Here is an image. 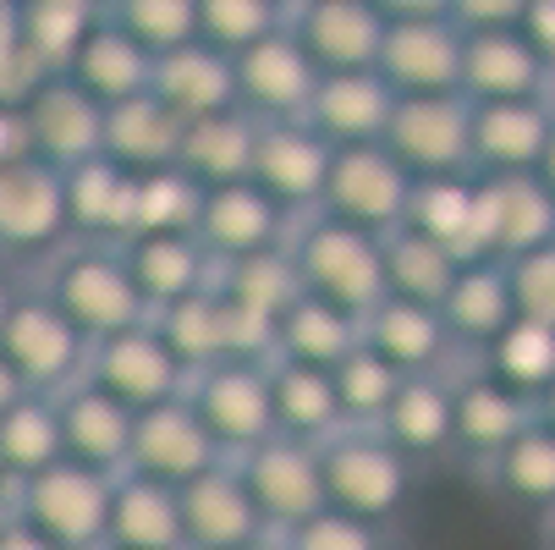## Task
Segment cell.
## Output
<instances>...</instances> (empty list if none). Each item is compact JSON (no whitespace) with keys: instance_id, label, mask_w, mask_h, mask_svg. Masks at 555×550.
Here are the masks:
<instances>
[{"instance_id":"obj_28","label":"cell","mask_w":555,"mask_h":550,"mask_svg":"<svg viewBox=\"0 0 555 550\" xmlns=\"http://www.w3.org/2000/svg\"><path fill=\"white\" fill-rule=\"evenodd\" d=\"M182 132H188V121L149 89V94L105 111V161H116L132 177L166 171L182 154Z\"/></svg>"},{"instance_id":"obj_13","label":"cell","mask_w":555,"mask_h":550,"mask_svg":"<svg viewBox=\"0 0 555 550\" xmlns=\"http://www.w3.org/2000/svg\"><path fill=\"white\" fill-rule=\"evenodd\" d=\"M236 66V111H248L254 121H302L320 89V66L308 61L292 28L248 44L243 55H231Z\"/></svg>"},{"instance_id":"obj_21","label":"cell","mask_w":555,"mask_h":550,"mask_svg":"<svg viewBox=\"0 0 555 550\" xmlns=\"http://www.w3.org/2000/svg\"><path fill=\"white\" fill-rule=\"evenodd\" d=\"M555 132V100H495L473 105V177L539 171Z\"/></svg>"},{"instance_id":"obj_26","label":"cell","mask_w":555,"mask_h":550,"mask_svg":"<svg viewBox=\"0 0 555 550\" xmlns=\"http://www.w3.org/2000/svg\"><path fill=\"white\" fill-rule=\"evenodd\" d=\"M66 77L111 111V105H127V100H138V94L154 89V55L100 12V23L83 34V44L72 50Z\"/></svg>"},{"instance_id":"obj_33","label":"cell","mask_w":555,"mask_h":550,"mask_svg":"<svg viewBox=\"0 0 555 550\" xmlns=\"http://www.w3.org/2000/svg\"><path fill=\"white\" fill-rule=\"evenodd\" d=\"M358 347H363V320L336 308V303H325V297H313V292H302L275 325V358H286V363H308V369L336 374Z\"/></svg>"},{"instance_id":"obj_53","label":"cell","mask_w":555,"mask_h":550,"mask_svg":"<svg viewBox=\"0 0 555 550\" xmlns=\"http://www.w3.org/2000/svg\"><path fill=\"white\" fill-rule=\"evenodd\" d=\"M522 39L555 66V0H528V17H522Z\"/></svg>"},{"instance_id":"obj_19","label":"cell","mask_w":555,"mask_h":550,"mask_svg":"<svg viewBox=\"0 0 555 550\" xmlns=\"http://www.w3.org/2000/svg\"><path fill=\"white\" fill-rule=\"evenodd\" d=\"M462 94L473 105L555 100V66L522 39V28L467 34V44H462Z\"/></svg>"},{"instance_id":"obj_38","label":"cell","mask_w":555,"mask_h":550,"mask_svg":"<svg viewBox=\"0 0 555 550\" xmlns=\"http://www.w3.org/2000/svg\"><path fill=\"white\" fill-rule=\"evenodd\" d=\"M402 226L424 231L429 243L473 265V243H479V177H424L413 182Z\"/></svg>"},{"instance_id":"obj_23","label":"cell","mask_w":555,"mask_h":550,"mask_svg":"<svg viewBox=\"0 0 555 550\" xmlns=\"http://www.w3.org/2000/svg\"><path fill=\"white\" fill-rule=\"evenodd\" d=\"M55 419H61L66 462H83V468H94V474H111V479L127 474L138 413L121 408L111 391H100V385H89V380L72 385L66 397H55Z\"/></svg>"},{"instance_id":"obj_43","label":"cell","mask_w":555,"mask_h":550,"mask_svg":"<svg viewBox=\"0 0 555 550\" xmlns=\"http://www.w3.org/2000/svg\"><path fill=\"white\" fill-rule=\"evenodd\" d=\"M215 286H220L225 303L259 314V320H270V325H281V314L302 297V276H297L292 243L270 248V254H254V259H236V265H220Z\"/></svg>"},{"instance_id":"obj_3","label":"cell","mask_w":555,"mask_h":550,"mask_svg":"<svg viewBox=\"0 0 555 550\" xmlns=\"http://www.w3.org/2000/svg\"><path fill=\"white\" fill-rule=\"evenodd\" d=\"M320 474H325V501L336 512H352L374 528H385L413 496V462L396 451L379 430H341L336 440L320 446Z\"/></svg>"},{"instance_id":"obj_49","label":"cell","mask_w":555,"mask_h":550,"mask_svg":"<svg viewBox=\"0 0 555 550\" xmlns=\"http://www.w3.org/2000/svg\"><path fill=\"white\" fill-rule=\"evenodd\" d=\"M402 369H390L379 353L358 347L341 369H336V397H341V413L352 430H379L385 408L396 402V391H402Z\"/></svg>"},{"instance_id":"obj_51","label":"cell","mask_w":555,"mask_h":550,"mask_svg":"<svg viewBox=\"0 0 555 550\" xmlns=\"http://www.w3.org/2000/svg\"><path fill=\"white\" fill-rule=\"evenodd\" d=\"M512 276V303H517V320H539L555 325V243L539 254H522L506 265Z\"/></svg>"},{"instance_id":"obj_60","label":"cell","mask_w":555,"mask_h":550,"mask_svg":"<svg viewBox=\"0 0 555 550\" xmlns=\"http://www.w3.org/2000/svg\"><path fill=\"white\" fill-rule=\"evenodd\" d=\"M539 419H544V424L555 430V385H550V391H544V397H539Z\"/></svg>"},{"instance_id":"obj_57","label":"cell","mask_w":555,"mask_h":550,"mask_svg":"<svg viewBox=\"0 0 555 550\" xmlns=\"http://www.w3.org/2000/svg\"><path fill=\"white\" fill-rule=\"evenodd\" d=\"M17 523V490H7V485H0V534H7Z\"/></svg>"},{"instance_id":"obj_6","label":"cell","mask_w":555,"mask_h":550,"mask_svg":"<svg viewBox=\"0 0 555 550\" xmlns=\"http://www.w3.org/2000/svg\"><path fill=\"white\" fill-rule=\"evenodd\" d=\"M385 149L424 177H473V100L467 94H408L396 100L385 127Z\"/></svg>"},{"instance_id":"obj_52","label":"cell","mask_w":555,"mask_h":550,"mask_svg":"<svg viewBox=\"0 0 555 550\" xmlns=\"http://www.w3.org/2000/svg\"><path fill=\"white\" fill-rule=\"evenodd\" d=\"M528 0H451V23L462 34H495V28H522Z\"/></svg>"},{"instance_id":"obj_16","label":"cell","mask_w":555,"mask_h":550,"mask_svg":"<svg viewBox=\"0 0 555 550\" xmlns=\"http://www.w3.org/2000/svg\"><path fill=\"white\" fill-rule=\"evenodd\" d=\"M336 143H325L308 121H259L254 149V182L286 209V215H320L325 182H331Z\"/></svg>"},{"instance_id":"obj_39","label":"cell","mask_w":555,"mask_h":550,"mask_svg":"<svg viewBox=\"0 0 555 550\" xmlns=\"http://www.w3.org/2000/svg\"><path fill=\"white\" fill-rule=\"evenodd\" d=\"M160 336L171 342V353L182 358L188 374H204L225 358H236V325H231V303L220 297V286H204L171 308L154 314Z\"/></svg>"},{"instance_id":"obj_1","label":"cell","mask_w":555,"mask_h":550,"mask_svg":"<svg viewBox=\"0 0 555 550\" xmlns=\"http://www.w3.org/2000/svg\"><path fill=\"white\" fill-rule=\"evenodd\" d=\"M292 259H297V276H302V292L325 297L358 320L390 297L385 286V238L363 226H347V220H331V215H308L292 238Z\"/></svg>"},{"instance_id":"obj_64","label":"cell","mask_w":555,"mask_h":550,"mask_svg":"<svg viewBox=\"0 0 555 550\" xmlns=\"http://www.w3.org/2000/svg\"><path fill=\"white\" fill-rule=\"evenodd\" d=\"M292 7H297V0H286V12H292Z\"/></svg>"},{"instance_id":"obj_61","label":"cell","mask_w":555,"mask_h":550,"mask_svg":"<svg viewBox=\"0 0 555 550\" xmlns=\"http://www.w3.org/2000/svg\"><path fill=\"white\" fill-rule=\"evenodd\" d=\"M248 550H281V539H264V545H248Z\"/></svg>"},{"instance_id":"obj_25","label":"cell","mask_w":555,"mask_h":550,"mask_svg":"<svg viewBox=\"0 0 555 550\" xmlns=\"http://www.w3.org/2000/svg\"><path fill=\"white\" fill-rule=\"evenodd\" d=\"M528 424H539V402L522 397V391H512V385H501L490 369L456 385V440L451 446L467 462L490 468Z\"/></svg>"},{"instance_id":"obj_34","label":"cell","mask_w":555,"mask_h":550,"mask_svg":"<svg viewBox=\"0 0 555 550\" xmlns=\"http://www.w3.org/2000/svg\"><path fill=\"white\" fill-rule=\"evenodd\" d=\"M363 347L379 353L402 374H435L446 347H451V331L440 320V308H424V303H408V297H385L363 320Z\"/></svg>"},{"instance_id":"obj_62","label":"cell","mask_w":555,"mask_h":550,"mask_svg":"<svg viewBox=\"0 0 555 550\" xmlns=\"http://www.w3.org/2000/svg\"><path fill=\"white\" fill-rule=\"evenodd\" d=\"M550 550H555V517H550Z\"/></svg>"},{"instance_id":"obj_45","label":"cell","mask_w":555,"mask_h":550,"mask_svg":"<svg viewBox=\"0 0 555 550\" xmlns=\"http://www.w3.org/2000/svg\"><path fill=\"white\" fill-rule=\"evenodd\" d=\"M485 369L522 391V397H544V391L555 385V325H539V320H512L506 336L485 353Z\"/></svg>"},{"instance_id":"obj_20","label":"cell","mask_w":555,"mask_h":550,"mask_svg":"<svg viewBox=\"0 0 555 550\" xmlns=\"http://www.w3.org/2000/svg\"><path fill=\"white\" fill-rule=\"evenodd\" d=\"M198 243L215 265H236L270 248H286V209L259 182H225L204 193Z\"/></svg>"},{"instance_id":"obj_32","label":"cell","mask_w":555,"mask_h":550,"mask_svg":"<svg viewBox=\"0 0 555 550\" xmlns=\"http://www.w3.org/2000/svg\"><path fill=\"white\" fill-rule=\"evenodd\" d=\"M121 259H127L149 314L215 286V270H220L198 238H132V243H121Z\"/></svg>"},{"instance_id":"obj_30","label":"cell","mask_w":555,"mask_h":550,"mask_svg":"<svg viewBox=\"0 0 555 550\" xmlns=\"http://www.w3.org/2000/svg\"><path fill=\"white\" fill-rule=\"evenodd\" d=\"M270 402H275V435L325 446L347 430L341 397H336V374L331 369H308L270 358Z\"/></svg>"},{"instance_id":"obj_56","label":"cell","mask_w":555,"mask_h":550,"mask_svg":"<svg viewBox=\"0 0 555 550\" xmlns=\"http://www.w3.org/2000/svg\"><path fill=\"white\" fill-rule=\"evenodd\" d=\"M0 550H55V545H50L44 534H34V528H28V523L17 517V523H12L7 534H0Z\"/></svg>"},{"instance_id":"obj_35","label":"cell","mask_w":555,"mask_h":550,"mask_svg":"<svg viewBox=\"0 0 555 550\" xmlns=\"http://www.w3.org/2000/svg\"><path fill=\"white\" fill-rule=\"evenodd\" d=\"M105 550H188L182 496H177L171 485L121 474V479H116V496H111Z\"/></svg>"},{"instance_id":"obj_10","label":"cell","mask_w":555,"mask_h":550,"mask_svg":"<svg viewBox=\"0 0 555 550\" xmlns=\"http://www.w3.org/2000/svg\"><path fill=\"white\" fill-rule=\"evenodd\" d=\"M555 243V193L539 171L479 177V243L473 265H512Z\"/></svg>"},{"instance_id":"obj_4","label":"cell","mask_w":555,"mask_h":550,"mask_svg":"<svg viewBox=\"0 0 555 550\" xmlns=\"http://www.w3.org/2000/svg\"><path fill=\"white\" fill-rule=\"evenodd\" d=\"M116 479L83 462H55L17 490V517L55 550H105Z\"/></svg>"},{"instance_id":"obj_47","label":"cell","mask_w":555,"mask_h":550,"mask_svg":"<svg viewBox=\"0 0 555 550\" xmlns=\"http://www.w3.org/2000/svg\"><path fill=\"white\" fill-rule=\"evenodd\" d=\"M105 17L149 55H171L198 39V0H105Z\"/></svg>"},{"instance_id":"obj_22","label":"cell","mask_w":555,"mask_h":550,"mask_svg":"<svg viewBox=\"0 0 555 550\" xmlns=\"http://www.w3.org/2000/svg\"><path fill=\"white\" fill-rule=\"evenodd\" d=\"M462 44L467 34L456 23H390L379 50V77L408 94H462Z\"/></svg>"},{"instance_id":"obj_50","label":"cell","mask_w":555,"mask_h":550,"mask_svg":"<svg viewBox=\"0 0 555 550\" xmlns=\"http://www.w3.org/2000/svg\"><path fill=\"white\" fill-rule=\"evenodd\" d=\"M275 539H281V550H385V528H374L352 512H336V507L302 517L297 528H286Z\"/></svg>"},{"instance_id":"obj_29","label":"cell","mask_w":555,"mask_h":550,"mask_svg":"<svg viewBox=\"0 0 555 550\" xmlns=\"http://www.w3.org/2000/svg\"><path fill=\"white\" fill-rule=\"evenodd\" d=\"M154 94H160L182 121L236 111V66H231L225 50L193 39L171 55H154Z\"/></svg>"},{"instance_id":"obj_12","label":"cell","mask_w":555,"mask_h":550,"mask_svg":"<svg viewBox=\"0 0 555 550\" xmlns=\"http://www.w3.org/2000/svg\"><path fill=\"white\" fill-rule=\"evenodd\" d=\"M236 474H243L248 496L259 501L270 534H286L297 528L302 517L313 512H325V474H320V446H308V440H264L254 446L248 457H236Z\"/></svg>"},{"instance_id":"obj_63","label":"cell","mask_w":555,"mask_h":550,"mask_svg":"<svg viewBox=\"0 0 555 550\" xmlns=\"http://www.w3.org/2000/svg\"><path fill=\"white\" fill-rule=\"evenodd\" d=\"M94 7H100V12H105V0H94Z\"/></svg>"},{"instance_id":"obj_14","label":"cell","mask_w":555,"mask_h":550,"mask_svg":"<svg viewBox=\"0 0 555 550\" xmlns=\"http://www.w3.org/2000/svg\"><path fill=\"white\" fill-rule=\"evenodd\" d=\"M286 28L308 50V61L325 72H379L385 50V12L374 0H297L286 12Z\"/></svg>"},{"instance_id":"obj_40","label":"cell","mask_w":555,"mask_h":550,"mask_svg":"<svg viewBox=\"0 0 555 550\" xmlns=\"http://www.w3.org/2000/svg\"><path fill=\"white\" fill-rule=\"evenodd\" d=\"M55 462H66L55 397H23L7 419H0V485L23 490L28 479H39Z\"/></svg>"},{"instance_id":"obj_36","label":"cell","mask_w":555,"mask_h":550,"mask_svg":"<svg viewBox=\"0 0 555 550\" xmlns=\"http://www.w3.org/2000/svg\"><path fill=\"white\" fill-rule=\"evenodd\" d=\"M440 320H446L451 342L490 353V347L506 336V325L517 320L506 265H462L456 286H451L446 303H440Z\"/></svg>"},{"instance_id":"obj_8","label":"cell","mask_w":555,"mask_h":550,"mask_svg":"<svg viewBox=\"0 0 555 550\" xmlns=\"http://www.w3.org/2000/svg\"><path fill=\"white\" fill-rule=\"evenodd\" d=\"M89 385L111 391V397L132 413H149V408H166L177 397H188L193 374L182 369V358L171 353V342L160 336V325H132L121 336H105L94 342V358H89Z\"/></svg>"},{"instance_id":"obj_59","label":"cell","mask_w":555,"mask_h":550,"mask_svg":"<svg viewBox=\"0 0 555 550\" xmlns=\"http://www.w3.org/2000/svg\"><path fill=\"white\" fill-rule=\"evenodd\" d=\"M539 177H544V188L555 193V132H550V149H544V161H539Z\"/></svg>"},{"instance_id":"obj_58","label":"cell","mask_w":555,"mask_h":550,"mask_svg":"<svg viewBox=\"0 0 555 550\" xmlns=\"http://www.w3.org/2000/svg\"><path fill=\"white\" fill-rule=\"evenodd\" d=\"M17 303H23V297L12 292V281H7V276H0V331H7V320H12V308H17Z\"/></svg>"},{"instance_id":"obj_48","label":"cell","mask_w":555,"mask_h":550,"mask_svg":"<svg viewBox=\"0 0 555 550\" xmlns=\"http://www.w3.org/2000/svg\"><path fill=\"white\" fill-rule=\"evenodd\" d=\"M286 28V0H198V39L243 55L248 44Z\"/></svg>"},{"instance_id":"obj_55","label":"cell","mask_w":555,"mask_h":550,"mask_svg":"<svg viewBox=\"0 0 555 550\" xmlns=\"http://www.w3.org/2000/svg\"><path fill=\"white\" fill-rule=\"evenodd\" d=\"M23 397H28V385L17 380V369L7 363V353H0V419H7V413H12Z\"/></svg>"},{"instance_id":"obj_18","label":"cell","mask_w":555,"mask_h":550,"mask_svg":"<svg viewBox=\"0 0 555 550\" xmlns=\"http://www.w3.org/2000/svg\"><path fill=\"white\" fill-rule=\"evenodd\" d=\"M182 528H188V550H248V545H264L275 539L259 501L248 496L236 462H220L209 468L204 479L182 485Z\"/></svg>"},{"instance_id":"obj_2","label":"cell","mask_w":555,"mask_h":550,"mask_svg":"<svg viewBox=\"0 0 555 550\" xmlns=\"http://www.w3.org/2000/svg\"><path fill=\"white\" fill-rule=\"evenodd\" d=\"M44 297L89 342H105V336H121V331L154 320L132 270H127V259H121V248H100V243H77L72 254H61L55 270H50Z\"/></svg>"},{"instance_id":"obj_31","label":"cell","mask_w":555,"mask_h":550,"mask_svg":"<svg viewBox=\"0 0 555 550\" xmlns=\"http://www.w3.org/2000/svg\"><path fill=\"white\" fill-rule=\"evenodd\" d=\"M379 435L408 462L451 451V440H456V385H446L440 374H408L402 391H396V402L379 419Z\"/></svg>"},{"instance_id":"obj_9","label":"cell","mask_w":555,"mask_h":550,"mask_svg":"<svg viewBox=\"0 0 555 550\" xmlns=\"http://www.w3.org/2000/svg\"><path fill=\"white\" fill-rule=\"evenodd\" d=\"M408 199H413L408 166L396 161L385 143H358V149H336L320 215L363 226V231H374V238H390L408 215Z\"/></svg>"},{"instance_id":"obj_24","label":"cell","mask_w":555,"mask_h":550,"mask_svg":"<svg viewBox=\"0 0 555 550\" xmlns=\"http://www.w3.org/2000/svg\"><path fill=\"white\" fill-rule=\"evenodd\" d=\"M390 116H396V89L379 72H325L302 121L336 149H358V143H385Z\"/></svg>"},{"instance_id":"obj_15","label":"cell","mask_w":555,"mask_h":550,"mask_svg":"<svg viewBox=\"0 0 555 550\" xmlns=\"http://www.w3.org/2000/svg\"><path fill=\"white\" fill-rule=\"evenodd\" d=\"M220 462H225V451L215 446V435L204 430V419H198V408H193L188 397H177V402H166V408L138 413L127 474L182 490V485L204 479L209 468H220Z\"/></svg>"},{"instance_id":"obj_17","label":"cell","mask_w":555,"mask_h":550,"mask_svg":"<svg viewBox=\"0 0 555 550\" xmlns=\"http://www.w3.org/2000/svg\"><path fill=\"white\" fill-rule=\"evenodd\" d=\"M23 121H28L34 154L55 171H72V166L94 161V154H105V105L77 89L66 72H55L23 105Z\"/></svg>"},{"instance_id":"obj_27","label":"cell","mask_w":555,"mask_h":550,"mask_svg":"<svg viewBox=\"0 0 555 550\" xmlns=\"http://www.w3.org/2000/svg\"><path fill=\"white\" fill-rule=\"evenodd\" d=\"M132 193L138 177L121 171L116 161L94 154V161L72 166L66 171V220H72V238L100 243V248H121L132 243Z\"/></svg>"},{"instance_id":"obj_41","label":"cell","mask_w":555,"mask_h":550,"mask_svg":"<svg viewBox=\"0 0 555 550\" xmlns=\"http://www.w3.org/2000/svg\"><path fill=\"white\" fill-rule=\"evenodd\" d=\"M490 485L501 501L522 507V512H544L555 517V430L539 419L528 424L495 462H490Z\"/></svg>"},{"instance_id":"obj_37","label":"cell","mask_w":555,"mask_h":550,"mask_svg":"<svg viewBox=\"0 0 555 550\" xmlns=\"http://www.w3.org/2000/svg\"><path fill=\"white\" fill-rule=\"evenodd\" d=\"M254 149H259V121L248 111H220V116L188 121L177 166L204 188L254 182Z\"/></svg>"},{"instance_id":"obj_5","label":"cell","mask_w":555,"mask_h":550,"mask_svg":"<svg viewBox=\"0 0 555 550\" xmlns=\"http://www.w3.org/2000/svg\"><path fill=\"white\" fill-rule=\"evenodd\" d=\"M0 353H7V363L28 385V397H66L72 385L89 380L94 342L50 297H23L12 308L7 331H0Z\"/></svg>"},{"instance_id":"obj_7","label":"cell","mask_w":555,"mask_h":550,"mask_svg":"<svg viewBox=\"0 0 555 550\" xmlns=\"http://www.w3.org/2000/svg\"><path fill=\"white\" fill-rule=\"evenodd\" d=\"M188 402L198 408L204 430L225 451V462L248 457L254 446L275 440V402H270V363L225 358L204 374H193Z\"/></svg>"},{"instance_id":"obj_46","label":"cell","mask_w":555,"mask_h":550,"mask_svg":"<svg viewBox=\"0 0 555 550\" xmlns=\"http://www.w3.org/2000/svg\"><path fill=\"white\" fill-rule=\"evenodd\" d=\"M12 12H17L23 39H28L55 72H66L72 50L83 44V34L100 23L94 0H12Z\"/></svg>"},{"instance_id":"obj_11","label":"cell","mask_w":555,"mask_h":550,"mask_svg":"<svg viewBox=\"0 0 555 550\" xmlns=\"http://www.w3.org/2000/svg\"><path fill=\"white\" fill-rule=\"evenodd\" d=\"M72 238L66 220V171L44 166L39 154L0 166V254L39 259Z\"/></svg>"},{"instance_id":"obj_42","label":"cell","mask_w":555,"mask_h":550,"mask_svg":"<svg viewBox=\"0 0 555 550\" xmlns=\"http://www.w3.org/2000/svg\"><path fill=\"white\" fill-rule=\"evenodd\" d=\"M456 276H462V259L446 254L440 243H429L424 231L396 226L390 238H385V286H390V297L440 308L446 292L456 286Z\"/></svg>"},{"instance_id":"obj_54","label":"cell","mask_w":555,"mask_h":550,"mask_svg":"<svg viewBox=\"0 0 555 550\" xmlns=\"http://www.w3.org/2000/svg\"><path fill=\"white\" fill-rule=\"evenodd\" d=\"M385 23H451V0H374Z\"/></svg>"},{"instance_id":"obj_44","label":"cell","mask_w":555,"mask_h":550,"mask_svg":"<svg viewBox=\"0 0 555 550\" xmlns=\"http://www.w3.org/2000/svg\"><path fill=\"white\" fill-rule=\"evenodd\" d=\"M204 182H193L182 166L138 177L132 193V238H198L204 215Z\"/></svg>"}]
</instances>
